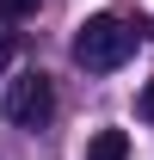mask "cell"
<instances>
[{"instance_id":"5b68a950","label":"cell","mask_w":154,"mask_h":160,"mask_svg":"<svg viewBox=\"0 0 154 160\" xmlns=\"http://www.w3.org/2000/svg\"><path fill=\"white\" fill-rule=\"evenodd\" d=\"M136 111H142V117L154 123V80H148V86H142V99H136Z\"/></svg>"},{"instance_id":"8992f818","label":"cell","mask_w":154,"mask_h":160,"mask_svg":"<svg viewBox=\"0 0 154 160\" xmlns=\"http://www.w3.org/2000/svg\"><path fill=\"white\" fill-rule=\"evenodd\" d=\"M6 62H13V43H6V31H0V68H6Z\"/></svg>"},{"instance_id":"7a4b0ae2","label":"cell","mask_w":154,"mask_h":160,"mask_svg":"<svg viewBox=\"0 0 154 160\" xmlns=\"http://www.w3.org/2000/svg\"><path fill=\"white\" fill-rule=\"evenodd\" d=\"M6 117L25 123V129H43V123L56 117V86H49V74L25 68V74L6 80Z\"/></svg>"},{"instance_id":"3957f363","label":"cell","mask_w":154,"mask_h":160,"mask_svg":"<svg viewBox=\"0 0 154 160\" xmlns=\"http://www.w3.org/2000/svg\"><path fill=\"white\" fill-rule=\"evenodd\" d=\"M86 160H130V136L123 129H99L86 142Z\"/></svg>"},{"instance_id":"6da1fadb","label":"cell","mask_w":154,"mask_h":160,"mask_svg":"<svg viewBox=\"0 0 154 160\" xmlns=\"http://www.w3.org/2000/svg\"><path fill=\"white\" fill-rule=\"evenodd\" d=\"M130 56H136V25L111 19V12H93V19L74 25V62L86 74H111V68H123Z\"/></svg>"},{"instance_id":"277c9868","label":"cell","mask_w":154,"mask_h":160,"mask_svg":"<svg viewBox=\"0 0 154 160\" xmlns=\"http://www.w3.org/2000/svg\"><path fill=\"white\" fill-rule=\"evenodd\" d=\"M37 6H43V0H0V12H6V19H31Z\"/></svg>"}]
</instances>
